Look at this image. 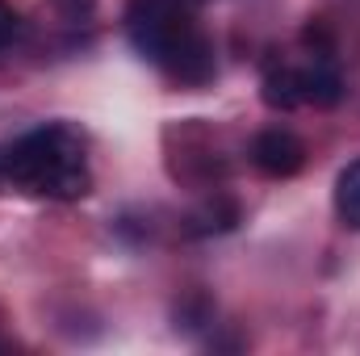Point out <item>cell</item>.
I'll use <instances>...</instances> for the list:
<instances>
[{
    "label": "cell",
    "instance_id": "6da1fadb",
    "mask_svg": "<svg viewBox=\"0 0 360 356\" xmlns=\"http://www.w3.org/2000/svg\"><path fill=\"white\" fill-rule=\"evenodd\" d=\"M126 38L151 68L184 89H205L218 76V55L197 21V0H130Z\"/></svg>",
    "mask_w": 360,
    "mask_h": 356
},
{
    "label": "cell",
    "instance_id": "7a4b0ae2",
    "mask_svg": "<svg viewBox=\"0 0 360 356\" xmlns=\"http://www.w3.org/2000/svg\"><path fill=\"white\" fill-rule=\"evenodd\" d=\"M0 172H4V184H13L30 197H46V201H80L92 189L84 139L63 122L34 126L21 139L4 143Z\"/></svg>",
    "mask_w": 360,
    "mask_h": 356
},
{
    "label": "cell",
    "instance_id": "3957f363",
    "mask_svg": "<svg viewBox=\"0 0 360 356\" xmlns=\"http://www.w3.org/2000/svg\"><path fill=\"white\" fill-rule=\"evenodd\" d=\"M260 96L269 109H281V113H293L302 105H314V109L340 105L344 76H340L335 46H331L323 25L306 30V55L302 59H269Z\"/></svg>",
    "mask_w": 360,
    "mask_h": 356
},
{
    "label": "cell",
    "instance_id": "277c9868",
    "mask_svg": "<svg viewBox=\"0 0 360 356\" xmlns=\"http://www.w3.org/2000/svg\"><path fill=\"white\" fill-rule=\"evenodd\" d=\"M248 155H252V164H256L264 177H272V180L297 177V172L306 168V143H302L293 130H285V126H269V130H260V134L252 139Z\"/></svg>",
    "mask_w": 360,
    "mask_h": 356
},
{
    "label": "cell",
    "instance_id": "5b68a950",
    "mask_svg": "<svg viewBox=\"0 0 360 356\" xmlns=\"http://www.w3.org/2000/svg\"><path fill=\"white\" fill-rule=\"evenodd\" d=\"M235 222H239V201L226 193H214L184 218V231L188 235H222V231H235Z\"/></svg>",
    "mask_w": 360,
    "mask_h": 356
},
{
    "label": "cell",
    "instance_id": "8992f818",
    "mask_svg": "<svg viewBox=\"0 0 360 356\" xmlns=\"http://www.w3.org/2000/svg\"><path fill=\"white\" fill-rule=\"evenodd\" d=\"M335 214L348 231H360V160L335 177Z\"/></svg>",
    "mask_w": 360,
    "mask_h": 356
},
{
    "label": "cell",
    "instance_id": "52a82bcc",
    "mask_svg": "<svg viewBox=\"0 0 360 356\" xmlns=\"http://www.w3.org/2000/svg\"><path fill=\"white\" fill-rule=\"evenodd\" d=\"M51 8H55L59 25H68V30H80V25H89V21H92V13H96V0H51Z\"/></svg>",
    "mask_w": 360,
    "mask_h": 356
},
{
    "label": "cell",
    "instance_id": "ba28073f",
    "mask_svg": "<svg viewBox=\"0 0 360 356\" xmlns=\"http://www.w3.org/2000/svg\"><path fill=\"white\" fill-rule=\"evenodd\" d=\"M17 38H21V13H17L8 0H0V55H4Z\"/></svg>",
    "mask_w": 360,
    "mask_h": 356
}]
</instances>
